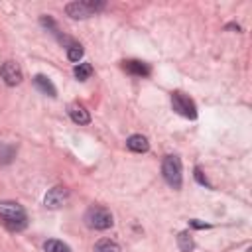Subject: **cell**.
<instances>
[{
  "label": "cell",
  "mask_w": 252,
  "mask_h": 252,
  "mask_svg": "<svg viewBox=\"0 0 252 252\" xmlns=\"http://www.w3.org/2000/svg\"><path fill=\"white\" fill-rule=\"evenodd\" d=\"M0 217L12 230H22L28 222L24 207L16 201H0Z\"/></svg>",
  "instance_id": "obj_1"
},
{
  "label": "cell",
  "mask_w": 252,
  "mask_h": 252,
  "mask_svg": "<svg viewBox=\"0 0 252 252\" xmlns=\"http://www.w3.org/2000/svg\"><path fill=\"white\" fill-rule=\"evenodd\" d=\"M112 213L106 209V207H100V205H93L87 209L85 213V224L89 228H94V230H106L112 226Z\"/></svg>",
  "instance_id": "obj_2"
},
{
  "label": "cell",
  "mask_w": 252,
  "mask_h": 252,
  "mask_svg": "<svg viewBox=\"0 0 252 252\" xmlns=\"http://www.w3.org/2000/svg\"><path fill=\"white\" fill-rule=\"evenodd\" d=\"M161 175L165 179V183L173 189H179L181 187V159L177 156H165L163 161H161Z\"/></svg>",
  "instance_id": "obj_3"
},
{
  "label": "cell",
  "mask_w": 252,
  "mask_h": 252,
  "mask_svg": "<svg viewBox=\"0 0 252 252\" xmlns=\"http://www.w3.org/2000/svg\"><path fill=\"white\" fill-rule=\"evenodd\" d=\"M102 8H104V2H93V0L91 2H69L65 6V12L73 20H85Z\"/></svg>",
  "instance_id": "obj_4"
},
{
  "label": "cell",
  "mask_w": 252,
  "mask_h": 252,
  "mask_svg": "<svg viewBox=\"0 0 252 252\" xmlns=\"http://www.w3.org/2000/svg\"><path fill=\"white\" fill-rule=\"evenodd\" d=\"M171 106H173V110L177 114H181L185 118H191V120L197 118V106H195V102L187 94H183V93H173L171 94Z\"/></svg>",
  "instance_id": "obj_5"
},
{
  "label": "cell",
  "mask_w": 252,
  "mask_h": 252,
  "mask_svg": "<svg viewBox=\"0 0 252 252\" xmlns=\"http://www.w3.org/2000/svg\"><path fill=\"white\" fill-rule=\"evenodd\" d=\"M0 77H2V81H4L8 87H16V85L22 83L24 73H22V67H20L16 61H6V63L0 67Z\"/></svg>",
  "instance_id": "obj_6"
},
{
  "label": "cell",
  "mask_w": 252,
  "mask_h": 252,
  "mask_svg": "<svg viewBox=\"0 0 252 252\" xmlns=\"http://www.w3.org/2000/svg\"><path fill=\"white\" fill-rule=\"evenodd\" d=\"M67 199H69V191L65 187H53L47 191L43 203L47 209H61L67 203Z\"/></svg>",
  "instance_id": "obj_7"
},
{
  "label": "cell",
  "mask_w": 252,
  "mask_h": 252,
  "mask_svg": "<svg viewBox=\"0 0 252 252\" xmlns=\"http://www.w3.org/2000/svg\"><path fill=\"white\" fill-rule=\"evenodd\" d=\"M69 116H71V120H73L75 124H89V122H91L89 110H87L83 104H79V102L69 104Z\"/></svg>",
  "instance_id": "obj_8"
},
{
  "label": "cell",
  "mask_w": 252,
  "mask_h": 252,
  "mask_svg": "<svg viewBox=\"0 0 252 252\" xmlns=\"http://www.w3.org/2000/svg\"><path fill=\"white\" fill-rule=\"evenodd\" d=\"M122 67H124L130 75H136V77H148V75H150V67H148V63L138 61V59H128V61L122 63Z\"/></svg>",
  "instance_id": "obj_9"
},
{
  "label": "cell",
  "mask_w": 252,
  "mask_h": 252,
  "mask_svg": "<svg viewBox=\"0 0 252 252\" xmlns=\"http://www.w3.org/2000/svg\"><path fill=\"white\" fill-rule=\"evenodd\" d=\"M126 146H128L130 152H136V154H144V152L150 150V142H148V138L142 136V134H132V136L126 140Z\"/></svg>",
  "instance_id": "obj_10"
},
{
  "label": "cell",
  "mask_w": 252,
  "mask_h": 252,
  "mask_svg": "<svg viewBox=\"0 0 252 252\" xmlns=\"http://www.w3.org/2000/svg\"><path fill=\"white\" fill-rule=\"evenodd\" d=\"M33 85H35V89H37L39 93H43V94H47V96H55V94H57L55 85H53L45 75H35V77H33Z\"/></svg>",
  "instance_id": "obj_11"
},
{
  "label": "cell",
  "mask_w": 252,
  "mask_h": 252,
  "mask_svg": "<svg viewBox=\"0 0 252 252\" xmlns=\"http://www.w3.org/2000/svg\"><path fill=\"white\" fill-rule=\"evenodd\" d=\"M16 158V148L12 144L0 142V165H8Z\"/></svg>",
  "instance_id": "obj_12"
},
{
  "label": "cell",
  "mask_w": 252,
  "mask_h": 252,
  "mask_svg": "<svg viewBox=\"0 0 252 252\" xmlns=\"http://www.w3.org/2000/svg\"><path fill=\"white\" fill-rule=\"evenodd\" d=\"M177 246H179L181 252H193L195 242H193V238H191V234L187 230H183V232L177 234Z\"/></svg>",
  "instance_id": "obj_13"
},
{
  "label": "cell",
  "mask_w": 252,
  "mask_h": 252,
  "mask_svg": "<svg viewBox=\"0 0 252 252\" xmlns=\"http://www.w3.org/2000/svg\"><path fill=\"white\" fill-rule=\"evenodd\" d=\"M43 250H45V252H71V248H69L63 240H57V238H49V240H45Z\"/></svg>",
  "instance_id": "obj_14"
},
{
  "label": "cell",
  "mask_w": 252,
  "mask_h": 252,
  "mask_svg": "<svg viewBox=\"0 0 252 252\" xmlns=\"http://www.w3.org/2000/svg\"><path fill=\"white\" fill-rule=\"evenodd\" d=\"M94 252H120V246L110 238H102L94 244Z\"/></svg>",
  "instance_id": "obj_15"
},
{
  "label": "cell",
  "mask_w": 252,
  "mask_h": 252,
  "mask_svg": "<svg viewBox=\"0 0 252 252\" xmlns=\"http://www.w3.org/2000/svg\"><path fill=\"white\" fill-rule=\"evenodd\" d=\"M73 73H75V77H77L79 81H87V79L93 75V67H91V63H79V65L73 69Z\"/></svg>",
  "instance_id": "obj_16"
},
{
  "label": "cell",
  "mask_w": 252,
  "mask_h": 252,
  "mask_svg": "<svg viewBox=\"0 0 252 252\" xmlns=\"http://www.w3.org/2000/svg\"><path fill=\"white\" fill-rule=\"evenodd\" d=\"M67 57H69V61H79L81 57H83V47L79 45V43H71L69 47H67Z\"/></svg>",
  "instance_id": "obj_17"
},
{
  "label": "cell",
  "mask_w": 252,
  "mask_h": 252,
  "mask_svg": "<svg viewBox=\"0 0 252 252\" xmlns=\"http://www.w3.org/2000/svg\"><path fill=\"white\" fill-rule=\"evenodd\" d=\"M195 179H197V183L211 187V183H209V179L205 177V173H203V169H201V167H195Z\"/></svg>",
  "instance_id": "obj_18"
},
{
  "label": "cell",
  "mask_w": 252,
  "mask_h": 252,
  "mask_svg": "<svg viewBox=\"0 0 252 252\" xmlns=\"http://www.w3.org/2000/svg\"><path fill=\"white\" fill-rule=\"evenodd\" d=\"M189 224H191V226H195V228H209V224H207V222H199L197 219L189 220Z\"/></svg>",
  "instance_id": "obj_19"
}]
</instances>
